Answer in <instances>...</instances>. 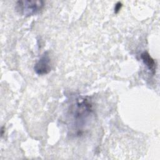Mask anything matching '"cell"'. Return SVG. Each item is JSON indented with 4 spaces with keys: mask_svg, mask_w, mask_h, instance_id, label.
Masks as SVG:
<instances>
[{
    "mask_svg": "<svg viewBox=\"0 0 160 160\" xmlns=\"http://www.w3.org/2000/svg\"><path fill=\"white\" fill-rule=\"evenodd\" d=\"M121 7H122V4H121V2H118L116 4V6H115V8H114V12H115V13H118V12L119 11V10L121 9Z\"/></svg>",
    "mask_w": 160,
    "mask_h": 160,
    "instance_id": "4",
    "label": "cell"
},
{
    "mask_svg": "<svg viewBox=\"0 0 160 160\" xmlns=\"http://www.w3.org/2000/svg\"><path fill=\"white\" fill-rule=\"evenodd\" d=\"M4 127H2V128H1V136H3L4 131Z\"/></svg>",
    "mask_w": 160,
    "mask_h": 160,
    "instance_id": "5",
    "label": "cell"
},
{
    "mask_svg": "<svg viewBox=\"0 0 160 160\" xmlns=\"http://www.w3.org/2000/svg\"><path fill=\"white\" fill-rule=\"evenodd\" d=\"M34 69L36 73L38 75H44L51 71V59L48 52H45L42 55L41 58L35 64Z\"/></svg>",
    "mask_w": 160,
    "mask_h": 160,
    "instance_id": "2",
    "label": "cell"
},
{
    "mask_svg": "<svg viewBox=\"0 0 160 160\" xmlns=\"http://www.w3.org/2000/svg\"><path fill=\"white\" fill-rule=\"evenodd\" d=\"M141 58L147 68L152 73H154L156 69V63L154 60L151 57L149 54L148 52H143L141 55Z\"/></svg>",
    "mask_w": 160,
    "mask_h": 160,
    "instance_id": "3",
    "label": "cell"
},
{
    "mask_svg": "<svg viewBox=\"0 0 160 160\" xmlns=\"http://www.w3.org/2000/svg\"><path fill=\"white\" fill-rule=\"evenodd\" d=\"M44 6V1L41 0H22L16 2V9L21 15L28 17L39 12Z\"/></svg>",
    "mask_w": 160,
    "mask_h": 160,
    "instance_id": "1",
    "label": "cell"
}]
</instances>
